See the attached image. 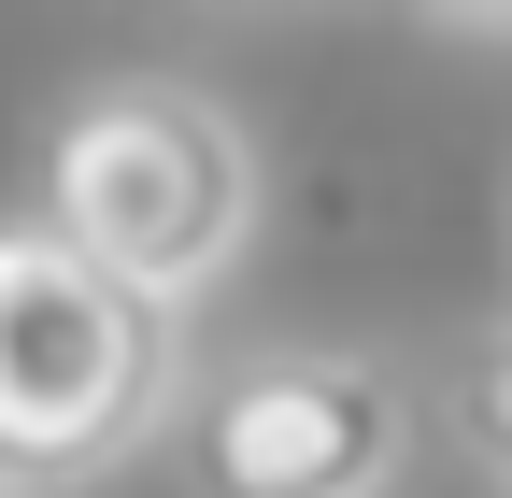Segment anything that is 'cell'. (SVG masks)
<instances>
[{"instance_id":"1","label":"cell","mask_w":512,"mask_h":498,"mask_svg":"<svg viewBox=\"0 0 512 498\" xmlns=\"http://www.w3.org/2000/svg\"><path fill=\"white\" fill-rule=\"evenodd\" d=\"M29 228L72 242L100 285L185 314L256 242V143H242L228 100L171 86V72H114L43 129V214Z\"/></svg>"},{"instance_id":"2","label":"cell","mask_w":512,"mask_h":498,"mask_svg":"<svg viewBox=\"0 0 512 498\" xmlns=\"http://www.w3.org/2000/svg\"><path fill=\"white\" fill-rule=\"evenodd\" d=\"M171 370H185V328L157 299L100 285L72 242H43L29 214L0 228V498L114 470L171 413Z\"/></svg>"},{"instance_id":"3","label":"cell","mask_w":512,"mask_h":498,"mask_svg":"<svg viewBox=\"0 0 512 498\" xmlns=\"http://www.w3.org/2000/svg\"><path fill=\"white\" fill-rule=\"evenodd\" d=\"M413 385L370 356H242L185 399V498H399Z\"/></svg>"},{"instance_id":"4","label":"cell","mask_w":512,"mask_h":498,"mask_svg":"<svg viewBox=\"0 0 512 498\" xmlns=\"http://www.w3.org/2000/svg\"><path fill=\"white\" fill-rule=\"evenodd\" d=\"M456 442H470V470L512 498V328H484V342L456 356Z\"/></svg>"}]
</instances>
